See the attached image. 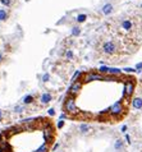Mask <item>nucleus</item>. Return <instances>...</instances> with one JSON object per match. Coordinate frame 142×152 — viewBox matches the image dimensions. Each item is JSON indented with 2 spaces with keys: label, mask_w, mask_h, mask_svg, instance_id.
I'll return each mask as SVG.
<instances>
[{
  "label": "nucleus",
  "mask_w": 142,
  "mask_h": 152,
  "mask_svg": "<svg viewBox=\"0 0 142 152\" xmlns=\"http://www.w3.org/2000/svg\"><path fill=\"white\" fill-rule=\"evenodd\" d=\"M64 109L68 114H77L78 112V109L76 106V101L73 97H69L64 104Z\"/></svg>",
  "instance_id": "f257e3e1"
},
{
  "label": "nucleus",
  "mask_w": 142,
  "mask_h": 152,
  "mask_svg": "<svg viewBox=\"0 0 142 152\" xmlns=\"http://www.w3.org/2000/svg\"><path fill=\"white\" fill-rule=\"evenodd\" d=\"M117 44L114 41H106L102 45V52L106 55H113L114 52L117 51Z\"/></svg>",
  "instance_id": "f03ea898"
},
{
  "label": "nucleus",
  "mask_w": 142,
  "mask_h": 152,
  "mask_svg": "<svg viewBox=\"0 0 142 152\" xmlns=\"http://www.w3.org/2000/svg\"><path fill=\"white\" fill-rule=\"evenodd\" d=\"M122 111H123V106H122L121 101H117L115 104L110 107V112L113 115H119V114H122Z\"/></svg>",
  "instance_id": "7ed1b4c3"
},
{
  "label": "nucleus",
  "mask_w": 142,
  "mask_h": 152,
  "mask_svg": "<svg viewBox=\"0 0 142 152\" xmlns=\"http://www.w3.org/2000/svg\"><path fill=\"white\" fill-rule=\"evenodd\" d=\"M101 79H105L100 74H96V73H90L86 76L84 78V82H92V81H101Z\"/></svg>",
  "instance_id": "20e7f679"
},
{
  "label": "nucleus",
  "mask_w": 142,
  "mask_h": 152,
  "mask_svg": "<svg viewBox=\"0 0 142 152\" xmlns=\"http://www.w3.org/2000/svg\"><path fill=\"white\" fill-rule=\"evenodd\" d=\"M133 91H135V83H132V82H127V83L124 84V96H131L133 93Z\"/></svg>",
  "instance_id": "39448f33"
},
{
  "label": "nucleus",
  "mask_w": 142,
  "mask_h": 152,
  "mask_svg": "<svg viewBox=\"0 0 142 152\" xmlns=\"http://www.w3.org/2000/svg\"><path fill=\"white\" fill-rule=\"evenodd\" d=\"M81 87H82L81 82H73V84L70 86V88H69V93H70V95H73V96L77 95V93L80 92Z\"/></svg>",
  "instance_id": "423d86ee"
},
{
  "label": "nucleus",
  "mask_w": 142,
  "mask_h": 152,
  "mask_svg": "<svg viewBox=\"0 0 142 152\" xmlns=\"http://www.w3.org/2000/svg\"><path fill=\"white\" fill-rule=\"evenodd\" d=\"M122 28L124 29V31H131V29L133 28V22L131 21V19H124V21L122 22Z\"/></svg>",
  "instance_id": "0eeeda50"
},
{
  "label": "nucleus",
  "mask_w": 142,
  "mask_h": 152,
  "mask_svg": "<svg viewBox=\"0 0 142 152\" xmlns=\"http://www.w3.org/2000/svg\"><path fill=\"white\" fill-rule=\"evenodd\" d=\"M132 106L135 107V109H137V110H141V109H142V98H141V97H136V98H133V101H132Z\"/></svg>",
  "instance_id": "6e6552de"
},
{
  "label": "nucleus",
  "mask_w": 142,
  "mask_h": 152,
  "mask_svg": "<svg viewBox=\"0 0 142 152\" xmlns=\"http://www.w3.org/2000/svg\"><path fill=\"white\" fill-rule=\"evenodd\" d=\"M101 12H102V14L109 15L111 12H113V5H111V4H105V5H104V7H102Z\"/></svg>",
  "instance_id": "1a4fd4ad"
},
{
  "label": "nucleus",
  "mask_w": 142,
  "mask_h": 152,
  "mask_svg": "<svg viewBox=\"0 0 142 152\" xmlns=\"http://www.w3.org/2000/svg\"><path fill=\"white\" fill-rule=\"evenodd\" d=\"M40 101L42 102V104H49V102L51 101V95H50V93H42V95H41Z\"/></svg>",
  "instance_id": "9d476101"
},
{
  "label": "nucleus",
  "mask_w": 142,
  "mask_h": 152,
  "mask_svg": "<svg viewBox=\"0 0 142 152\" xmlns=\"http://www.w3.org/2000/svg\"><path fill=\"white\" fill-rule=\"evenodd\" d=\"M123 147H124V142L122 139H117L115 143H114V150L115 151H122Z\"/></svg>",
  "instance_id": "9b49d317"
},
{
  "label": "nucleus",
  "mask_w": 142,
  "mask_h": 152,
  "mask_svg": "<svg viewBox=\"0 0 142 152\" xmlns=\"http://www.w3.org/2000/svg\"><path fill=\"white\" fill-rule=\"evenodd\" d=\"M90 129H91V127H90L88 124H86V123L80 124V132L81 133H88Z\"/></svg>",
  "instance_id": "f8f14e48"
},
{
  "label": "nucleus",
  "mask_w": 142,
  "mask_h": 152,
  "mask_svg": "<svg viewBox=\"0 0 142 152\" xmlns=\"http://www.w3.org/2000/svg\"><path fill=\"white\" fill-rule=\"evenodd\" d=\"M32 102H33V96L27 95L23 97V104H32Z\"/></svg>",
  "instance_id": "ddd939ff"
},
{
  "label": "nucleus",
  "mask_w": 142,
  "mask_h": 152,
  "mask_svg": "<svg viewBox=\"0 0 142 152\" xmlns=\"http://www.w3.org/2000/svg\"><path fill=\"white\" fill-rule=\"evenodd\" d=\"M48 150H49V145H48V143H44V145L41 146V147L37 148L35 152H48Z\"/></svg>",
  "instance_id": "4468645a"
},
{
  "label": "nucleus",
  "mask_w": 142,
  "mask_h": 152,
  "mask_svg": "<svg viewBox=\"0 0 142 152\" xmlns=\"http://www.w3.org/2000/svg\"><path fill=\"white\" fill-rule=\"evenodd\" d=\"M121 69L118 68H108V73L109 74H121Z\"/></svg>",
  "instance_id": "2eb2a0df"
},
{
  "label": "nucleus",
  "mask_w": 142,
  "mask_h": 152,
  "mask_svg": "<svg viewBox=\"0 0 142 152\" xmlns=\"http://www.w3.org/2000/svg\"><path fill=\"white\" fill-rule=\"evenodd\" d=\"M8 17V13L5 9H0V21H5Z\"/></svg>",
  "instance_id": "dca6fc26"
},
{
  "label": "nucleus",
  "mask_w": 142,
  "mask_h": 152,
  "mask_svg": "<svg viewBox=\"0 0 142 152\" xmlns=\"http://www.w3.org/2000/svg\"><path fill=\"white\" fill-rule=\"evenodd\" d=\"M80 33H81V28H80V27H73V28H72V35L73 36H78Z\"/></svg>",
  "instance_id": "f3484780"
},
{
  "label": "nucleus",
  "mask_w": 142,
  "mask_h": 152,
  "mask_svg": "<svg viewBox=\"0 0 142 152\" xmlns=\"http://www.w3.org/2000/svg\"><path fill=\"white\" fill-rule=\"evenodd\" d=\"M86 18H87L86 14H80V15L77 17V22H78V23H82V22L86 21Z\"/></svg>",
  "instance_id": "a211bd4d"
},
{
  "label": "nucleus",
  "mask_w": 142,
  "mask_h": 152,
  "mask_svg": "<svg viewBox=\"0 0 142 152\" xmlns=\"http://www.w3.org/2000/svg\"><path fill=\"white\" fill-rule=\"evenodd\" d=\"M81 76V72H76V73H74V76H73V78H72V82H76V79H77L78 78V77H80Z\"/></svg>",
  "instance_id": "6ab92c4d"
},
{
  "label": "nucleus",
  "mask_w": 142,
  "mask_h": 152,
  "mask_svg": "<svg viewBox=\"0 0 142 152\" xmlns=\"http://www.w3.org/2000/svg\"><path fill=\"white\" fill-rule=\"evenodd\" d=\"M65 56H67L68 59H72V58H73V52L70 51V50H68L67 52H65Z\"/></svg>",
  "instance_id": "aec40b11"
},
{
  "label": "nucleus",
  "mask_w": 142,
  "mask_h": 152,
  "mask_svg": "<svg viewBox=\"0 0 142 152\" xmlns=\"http://www.w3.org/2000/svg\"><path fill=\"white\" fill-rule=\"evenodd\" d=\"M23 110H24L23 106H15V111L17 112H23Z\"/></svg>",
  "instance_id": "412c9836"
},
{
  "label": "nucleus",
  "mask_w": 142,
  "mask_h": 152,
  "mask_svg": "<svg viewBox=\"0 0 142 152\" xmlns=\"http://www.w3.org/2000/svg\"><path fill=\"white\" fill-rule=\"evenodd\" d=\"M108 68H109V67H101V68L99 69V70L101 72V73H108Z\"/></svg>",
  "instance_id": "4be33fe9"
},
{
  "label": "nucleus",
  "mask_w": 142,
  "mask_h": 152,
  "mask_svg": "<svg viewBox=\"0 0 142 152\" xmlns=\"http://www.w3.org/2000/svg\"><path fill=\"white\" fill-rule=\"evenodd\" d=\"M124 72H127V73H133V72H136L133 68H124Z\"/></svg>",
  "instance_id": "5701e85b"
},
{
  "label": "nucleus",
  "mask_w": 142,
  "mask_h": 152,
  "mask_svg": "<svg viewBox=\"0 0 142 152\" xmlns=\"http://www.w3.org/2000/svg\"><path fill=\"white\" fill-rule=\"evenodd\" d=\"M63 127H64V121H63V120H59V123H58V128L60 129V128H63Z\"/></svg>",
  "instance_id": "b1692460"
},
{
  "label": "nucleus",
  "mask_w": 142,
  "mask_h": 152,
  "mask_svg": "<svg viewBox=\"0 0 142 152\" xmlns=\"http://www.w3.org/2000/svg\"><path fill=\"white\" fill-rule=\"evenodd\" d=\"M49 78H50V77H49V74H45V76L42 77V81H44V82H48Z\"/></svg>",
  "instance_id": "393cba45"
},
{
  "label": "nucleus",
  "mask_w": 142,
  "mask_h": 152,
  "mask_svg": "<svg viewBox=\"0 0 142 152\" xmlns=\"http://www.w3.org/2000/svg\"><path fill=\"white\" fill-rule=\"evenodd\" d=\"M49 115H51V117H53V115H55V110H54V109H49Z\"/></svg>",
  "instance_id": "a878e982"
},
{
  "label": "nucleus",
  "mask_w": 142,
  "mask_h": 152,
  "mask_svg": "<svg viewBox=\"0 0 142 152\" xmlns=\"http://www.w3.org/2000/svg\"><path fill=\"white\" fill-rule=\"evenodd\" d=\"M136 69H137V70H138V72H140V70H141V69H142V63H138V64H137V65H136Z\"/></svg>",
  "instance_id": "bb28decb"
},
{
  "label": "nucleus",
  "mask_w": 142,
  "mask_h": 152,
  "mask_svg": "<svg viewBox=\"0 0 142 152\" xmlns=\"http://www.w3.org/2000/svg\"><path fill=\"white\" fill-rule=\"evenodd\" d=\"M1 3L4 5H10V0H1Z\"/></svg>",
  "instance_id": "cd10ccee"
},
{
  "label": "nucleus",
  "mask_w": 142,
  "mask_h": 152,
  "mask_svg": "<svg viewBox=\"0 0 142 152\" xmlns=\"http://www.w3.org/2000/svg\"><path fill=\"white\" fill-rule=\"evenodd\" d=\"M121 132L122 133H125V132H127V125H123L121 128Z\"/></svg>",
  "instance_id": "c85d7f7f"
},
{
  "label": "nucleus",
  "mask_w": 142,
  "mask_h": 152,
  "mask_svg": "<svg viewBox=\"0 0 142 152\" xmlns=\"http://www.w3.org/2000/svg\"><path fill=\"white\" fill-rule=\"evenodd\" d=\"M125 141H127V143H131V137L128 134H125Z\"/></svg>",
  "instance_id": "c756f323"
},
{
  "label": "nucleus",
  "mask_w": 142,
  "mask_h": 152,
  "mask_svg": "<svg viewBox=\"0 0 142 152\" xmlns=\"http://www.w3.org/2000/svg\"><path fill=\"white\" fill-rule=\"evenodd\" d=\"M58 147H59V143H56V145L54 146V148H53V150H56V148H58Z\"/></svg>",
  "instance_id": "7c9ffc66"
},
{
  "label": "nucleus",
  "mask_w": 142,
  "mask_h": 152,
  "mask_svg": "<svg viewBox=\"0 0 142 152\" xmlns=\"http://www.w3.org/2000/svg\"><path fill=\"white\" fill-rule=\"evenodd\" d=\"M3 119V114H1V110H0V120Z\"/></svg>",
  "instance_id": "2f4dec72"
},
{
  "label": "nucleus",
  "mask_w": 142,
  "mask_h": 152,
  "mask_svg": "<svg viewBox=\"0 0 142 152\" xmlns=\"http://www.w3.org/2000/svg\"><path fill=\"white\" fill-rule=\"evenodd\" d=\"M0 62H1V54H0Z\"/></svg>",
  "instance_id": "473e14b6"
},
{
  "label": "nucleus",
  "mask_w": 142,
  "mask_h": 152,
  "mask_svg": "<svg viewBox=\"0 0 142 152\" xmlns=\"http://www.w3.org/2000/svg\"><path fill=\"white\" fill-rule=\"evenodd\" d=\"M141 7H142V4H141Z\"/></svg>",
  "instance_id": "72a5a7b5"
}]
</instances>
